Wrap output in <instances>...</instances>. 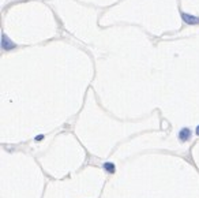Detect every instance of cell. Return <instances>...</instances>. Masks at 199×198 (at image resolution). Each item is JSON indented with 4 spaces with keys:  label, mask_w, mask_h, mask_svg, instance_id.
Instances as JSON below:
<instances>
[{
    "label": "cell",
    "mask_w": 199,
    "mask_h": 198,
    "mask_svg": "<svg viewBox=\"0 0 199 198\" xmlns=\"http://www.w3.org/2000/svg\"><path fill=\"white\" fill-rule=\"evenodd\" d=\"M104 169L107 172H109V174H112V172L116 171V167H115V164H113V163H105L104 164Z\"/></svg>",
    "instance_id": "4"
},
{
    "label": "cell",
    "mask_w": 199,
    "mask_h": 198,
    "mask_svg": "<svg viewBox=\"0 0 199 198\" xmlns=\"http://www.w3.org/2000/svg\"><path fill=\"white\" fill-rule=\"evenodd\" d=\"M42 138H44V135H37V137H36V138H34V139H36V141H41Z\"/></svg>",
    "instance_id": "5"
},
{
    "label": "cell",
    "mask_w": 199,
    "mask_h": 198,
    "mask_svg": "<svg viewBox=\"0 0 199 198\" xmlns=\"http://www.w3.org/2000/svg\"><path fill=\"white\" fill-rule=\"evenodd\" d=\"M181 19H183V22L185 25H192V26L199 25V17L188 14V12H181Z\"/></svg>",
    "instance_id": "2"
},
{
    "label": "cell",
    "mask_w": 199,
    "mask_h": 198,
    "mask_svg": "<svg viewBox=\"0 0 199 198\" xmlns=\"http://www.w3.org/2000/svg\"><path fill=\"white\" fill-rule=\"evenodd\" d=\"M195 134H196V135H199V124L195 127Z\"/></svg>",
    "instance_id": "6"
},
{
    "label": "cell",
    "mask_w": 199,
    "mask_h": 198,
    "mask_svg": "<svg viewBox=\"0 0 199 198\" xmlns=\"http://www.w3.org/2000/svg\"><path fill=\"white\" fill-rule=\"evenodd\" d=\"M191 135H192V133H191V130L188 127H183L180 131L177 133V138L180 142H187L191 139Z\"/></svg>",
    "instance_id": "3"
},
{
    "label": "cell",
    "mask_w": 199,
    "mask_h": 198,
    "mask_svg": "<svg viewBox=\"0 0 199 198\" xmlns=\"http://www.w3.org/2000/svg\"><path fill=\"white\" fill-rule=\"evenodd\" d=\"M15 48H17L15 42L10 39L6 33H2V49L8 52V51H12V49H15Z\"/></svg>",
    "instance_id": "1"
}]
</instances>
